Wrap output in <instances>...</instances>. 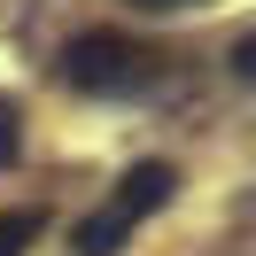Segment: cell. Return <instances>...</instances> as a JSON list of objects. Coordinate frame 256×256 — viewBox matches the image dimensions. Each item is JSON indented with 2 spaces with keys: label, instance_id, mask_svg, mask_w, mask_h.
Returning a JSON list of instances; mask_svg holds the SVG:
<instances>
[{
  "label": "cell",
  "instance_id": "cell-3",
  "mask_svg": "<svg viewBox=\"0 0 256 256\" xmlns=\"http://www.w3.org/2000/svg\"><path fill=\"white\" fill-rule=\"evenodd\" d=\"M124 240H132V225L116 218V210H94V218H86L78 233H70V248H78V256H116Z\"/></svg>",
  "mask_w": 256,
  "mask_h": 256
},
{
  "label": "cell",
  "instance_id": "cell-1",
  "mask_svg": "<svg viewBox=\"0 0 256 256\" xmlns=\"http://www.w3.org/2000/svg\"><path fill=\"white\" fill-rule=\"evenodd\" d=\"M156 70L163 54L124 32H86L62 47V86H78V94H140V86H156Z\"/></svg>",
  "mask_w": 256,
  "mask_h": 256
},
{
  "label": "cell",
  "instance_id": "cell-6",
  "mask_svg": "<svg viewBox=\"0 0 256 256\" xmlns=\"http://www.w3.org/2000/svg\"><path fill=\"white\" fill-rule=\"evenodd\" d=\"M132 8H156V16H163V8H186V0H132Z\"/></svg>",
  "mask_w": 256,
  "mask_h": 256
},
{
  "label": "cell",
  "instance_id": "cell-2",
  "mask_svg": "<svg viewBox=\"0 0 256 256\" xmlns=\"http://www.w3.org/2000/svg\"><path fill=\"white\" fill-rule=\"evenodd\" d=\"M171 194H178V171H171V163H132V171L116 178L109 210H116L124 225H140V218H156V210L171 202Z\"/></svg>",
  "mask_w": 256,
  "mask_h": 256
},
{
  "label": "cell",
  "instance_id": "cell-5",
  "mask_svg": "<svg viewBox=\"0 0 256 256\" xmlns=\"http://www.w3.org/2000/svg\"><path fill=\"white\" fill-rule=\"evenodd\" d=\"M24 116H16V101H0V163H16V148H24Z\"/></svg>",
  "mask_w": 256,
  "mask_h": 256
},
{
  "label": "cell",
  "instance_id": "cell-4",
  "mask_svg": "<svg viewBox=\"0 0 256 256\" xmlns=\"http://www.w3.org/2000/svg\"><path fill=\"white\" fill-rule=\"evenodd\" d=\"M39 240V210H0V256H24Z\"/></svg>",
  "mask_w": 256,
  "mask_h": 256
}]
</instances>
